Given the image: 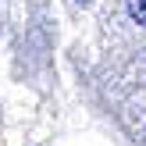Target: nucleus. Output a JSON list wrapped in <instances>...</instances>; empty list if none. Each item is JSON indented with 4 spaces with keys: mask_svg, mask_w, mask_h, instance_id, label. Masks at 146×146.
<instances>
[{
    "mask_svg": "<svg viewBox=\"0 0 146 146\" xmlns=\"http://www.w3.org/2000/svg\"><path fill=\"white\" fill-rule=\"evenodd\" d=\"M128 11H132V18L143 25V21H146V0H132V4H128Z\"/></svg>",
    "mask_w": 146,
    "mask_h": 146,
    "instance_id": "obj_1",
    "label": "nucleus"
}]
</instances>
